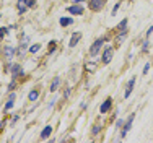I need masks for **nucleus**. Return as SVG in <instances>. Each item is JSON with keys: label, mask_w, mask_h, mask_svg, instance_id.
Instances as JSON below:
<instances>
[{"label": "nucleus", "mask_w": 153, "mask_h": 143, "mask_svg": "<svg viewBox=\"0 0 153 143\" xmlns=\"http://www.w3.org/2000/svg\"><path fill=\"white\" fill-rule=\"evenodd\" d=\"M103 42H104V38L96 39V41L93 42V46L90 47V56H91V57H96L98 54H100V49L103 47Z\"/></svg>", "instance_id": "f257e3e1"}, {"label": "nucleus", "mask_w": 153, "mask_h": 143, "mask_svg": "<svg viewBox=\"0 0 153 143\" xmlns=\"http://www.w3.org/2000/svg\"><path fill=\"white\" fill-rule=\"evenodd\" d=\"M134 119H135V114H130L129 117H127V122L124 124V127H122V133H121V137H122V138L126 137V135H127V132L130 130V127H132Z\"/></svg>", "instance_id": "f03ea898"}, {"label": "nucleus", "mask_w": 153, "mask_h": 143, "mask_svg": "<svg viewBox=\"0 0 153 143\" xmlns=\"http://www.w3.org/2000/svg\"><path fill=\"white\" fill-rule=\"evenodd\" d=\"M112 56H114V49L112 47H106L104 49V52H103V64H109V62L112 60Z\"/></svg>", "instance_id": "7ed1b4c3"}, {"label": "nucleus", "mask_w": 153, "mask_h": 143, "mask_svg": "<svg viewBox=\"0 0 153 143\" xmlns=\"http://www.w3.org/2000/svg\"><path fill=\"white\" fill-rule=\"evenodd\" d=\"M104 3H106V0H91V2H90V8H91L93 12H100L104 7Z\"/></svg>", "instance_id": "20e7f679"}, {"label": "nucleus", "mask_w": 153, "mask_h": 143, "mask_svg": "<svg viewBox=\"0 0 153 143\" xmlns=\"http://www.w3.org/2000/svg\"><path fill=\"white\" fill-rule=\"evenodd\" d=\"M18 76H23V68H21V65H12V78L13 80H18Z\"/></svg>", "instance_id": "39448f33"}, {"label": "nucleus", "mask_w": 153, "mask_h": 143, "mask_svg": "<svg viewBox=\"0 0 153 143\" xmlns=\"http://www.w3.org/2000/svg\"><path fill=\"white\" fill-rule=\"evenodd\" d=\"M134 85H135V78H130L129 83H127V86H126V91H124V98H126V99L130 96V93H132V90H134Z\"/></svg>", "instance_id": "423d86ee"}, {"label": "nucleus", "mask_w": 153, "mask_h": 143, "mask_svg": "<svg viewBox=\"0 0 153 143\" xmlns=\"http://www.w3.org/2000/svg\"><path fill=\"white\" fill-rule=\"evenodd\" d=\"M68 13H72V15H83V7H80V5H72V7H68Z\"/></svg>", "instance_id": "0eeeda50"}, {"label": "nucleus", "mask_w": 153, "mask_h": 143, "mask_svg": "<svg viewBox=\"0 0 153 143\" xmlns=\"http://www.w3.org/2000/svg\"><path fill=\"white\" fill-rule=\"evenodd\" d=\"M111 102H112V101H111V98H108V99L104 101L103 104H101V107H100V112H101V114H106L109 109H111Z\"/></svg>", "instance_id": "6e6552de"}, {"label": "nucleus", "mask_w": 153, "mask_h": 143, "mask_svg": "<svg viewBox=\"0 0 153 143\" xmlns=\"http://www.w3.org/2000/svg\"><path fill=\"white\" fill-rule=\"evenodd\" d=\"M80 38H82V33H74V34H72V38H70V42H68V46H70V47H75L76 44H78Z\"/></svg>", "instance_id": "1a4fd4ad"}, {"label": "nucleus", "mask_w": 153, "mask_h": 143, "mask_svg": "<svg viewBox=\"0 0 153 143\" xmlns=\"http://www.w3.org/2000/svg\"><path fill=\"white\" fill-rule=\"evenodd\" d=\"M15 96H16L15 93H12V94H10V99L5 102V107H3V111H5V112H7V111H10V109L13 107V102H15Z\"/></svg>", "instance_id": "9d476101"}, {"label": "nucleus", "mask_w": 153, "mask_h": 143, "mask_svg": "<svg viewBox=\"0 0 153 143\" xmlns=\"http://www.w3.org/2000/svg\"><path fill=\"white\" fill-rule=\"evenodd\" d=\"M59 85H60V78H59V76H56V78L52 80V85H51V93H56L57 88H59Z\"/></svg>", "instance_id": "9b49d317"}, {"label": "nucleus", "mask_w": 153, "mask_h": 143, "mask_svg": "<svg viewBox=\"0 0 153 143\" xmlns=\"http://www.w3.org/2000/svg\"><path fill=\"white\" fill-rule=\"evenodd\" d=\"M16 8H18V12H20V15H21V13H25V12H26L28 5L23 2V0H18V3H16Z\"/></svg>", "instance_id": "f8f14e48"}, {"label": "nucleus", "mask_w": 153, "mask_h": 143, "mask_svg": "<svg viewBox=\"0 0 153 143\" xmlns=\"http://www.w3.org/2000/svg\"><path fill=\"white\" fill-rule=\"evenodd\" d=\"M3 52H5V57L8 59V60L15 56V49H13V47H5V49H3Z\"/></svg>", "instance_id": "ddd939ff"}, {"label": "nucleus", "mask_w": 153, "mask_h": 143, "mask_svg": "<svg viewBox=\"0 0 153 143\" xmlns=\"http://www.w3.org/2000/svg\"><path fill=\"white\" fill-rule=\"evenodd\" d=\"M70 24H74L72 18H60V26H70Z\"/></svg>", "instance_id": "4468645a"}, {"label": "nucleus", "mask_w": 153, "mask_h": 143, "mask_svg": "<svg viewBox=\"0 0 153 143\" xmlns=\"http://www.w3.org/2000/svg\"><path fill=\"white\" fill-rule=\"evenodd\" d=\"M51 132H52V129H51L49 125L44 127V129H42V132H41V138H47V137L51 135Z\"/></svg>", "instance_id": "2eb2a0df"}, {"label": "nucleus", "mask_w": 153, "mask_h": 143, "mask_svg": "<svg viewBox=\"0 0 153 143\" xmlns=\"http://www.w3.org/2000/svg\"><path fill=\"white\" fill-rule=\"evenodd\" d=\"M38 98H39V93H38V91H36V90H33L31 93L28 94V99H30V101H36V99H38Z\"/></svg>", "instance_id": "dca6fc26"}, {"label": "nucleus", "mask_w": 153, "mask_h": 143, "mask_svg": "<svg viewBox=\"0 0 153 143\" xmlns=\"http://www.w3.org/2000/svg\"><path fill=\"white\" fill-rule=\"evenodd\" d=\"M39 49H41V44H34V46L30 47V54H36Z\"/></svg>", "instance_id": "f3484780"}, {"label": "nucleus", "mask_w": 153, "mask_h": 143, "mask_svg": "<svg viewBox=\"0 0 153 143\" xmlns=\"http://www.w3.org/2000/svg\"><path fill=\"white\" fill-rule=\"evenodd\" d=\"M126 26H127V18H126V20H122L121 23L117 24V29H119V31H124V29H126Z\"/></svg>", "instance_id": "a211bd4d"}, {"label": "nucleus", "mask_w": 153, "mask_h": 143, "mask_svg": "<svg viewBox=\"0 0 153 143\" xmlns=\"http://www.w3.org/2000/svg\"><path fill=\"white\" fill-rule=\"evenodd\" d=\"M8 34V28H0V41Z\"/></svg>", "instance_id": "6ab92c4d"}, {"label": "nucleus", "mask_w": 153, "mask_h": 143, "mask_svg": "<svg viewBox=\"0 0 153 143\" xmlns=\"http://www.w3.org/2000/svg\"><path fill=\"white\" fill-rule=\"evenodd\" d=\"M23 2L28 5V8H33V7H34V3H36L34 0H23Z\"/></svg>", "instance_id": "aec40b11"}, {"label": "nucleus", "mask_w": 153, "mask_h": 143, "mask_svg": "<svg viewBox=\"0 0 153 143\" xmlns=\"http://www.w3.org/2000/svg\"><path fill=\"white\" fill-rule=\"evenodd\" d=\"M100 130H101V127H100V125H94L91 133H93V135H98V133H100Z\"/></svg>", "instance_id": "412c9836"}, {"label": "nucleus", "mask_w": 153, "mask_h": 143, "mask_svg": "<svg viewBox=\"0 0 153 143\" xmlns=\"http://www.w3.org/2000/svg\"><path fill=\"white\" fill-rule=\"evenodd\" d=\"M15 85H16V80H13V78H12V83L8 85V91H12L13 88H15Z\"/></svg>", "instance_id": "4be33fe9"}, {"label": "nucleus", "mask_w": 153, "mask_h": 143, "mask_svg": "<svg viewBox=\"0 0 153 143\" xmlns=\"http://www.w3.org/2000/svg\"><path fill=\"white\" fill-rule=\"evenodd\" d=\"M148 70H150V64H147V65L143 67V75H147V73H148Z\"/></svg>", "instance_id": "5701e85b"}, {"label": "nucleus", "mask_w": 153, "mask_h": 143, "mask_svg": "<svg viewBox=\"0 0 153 143\" xmlns=\"http://www.w3.org/2000/svg\"><path fill=\"white\" fill-rule=\"evenodd\" d=\"M142 50H143V52H147V50H148V41L143 42V47H142Z\"/></svg>", "instance_id": "b1692460"}, {"label": "nucleus", "mask_w": 153, "mask_h": 143, "mask_svg": "<svg viewBox=\"0 0 153 143\" xmlns=\"http://www.w3.org/2000/svg\"><path fill=\"white\" fill-rule=\"evenodd\" d=\"M119 5H121V3H116L114 10H112V16H114V15H116V12H117V10H119Z\"/></svg>", "instance_id": "393cba45"}, {"label": "nucleus", "mask_w": 153, "mask_h": 143, "mask_svg": "<svg viewBox=\"0 0 153 143\" xmlns=\"http://www.w3.org/2000/svg\"><path fill=\"white\" fill-rule=\"evenodd\" d=\"M16 120H18V116H15V117H12V125H15V124H16Z\"/></svg>", "instance_id": "a878e982"}, {"label": "nucleus", "mask_w": 153, "mask_h": 143, "mask_svg": "<svg viewBox=\"0 0 153 143\" xmlns=\"http://www.w3.org/2000/svg\"><path fill=\"white\" fill-rule=\"evenodd\" d=\"M152 33H153V24L150 26V29H148V31H147V36H152Z\"/></svg>", "instance_id": "bb28decb"}, {"label": "nucleus", "mask_w": 153, "mask_h": 143, "mask_svg": "<svg viewBox=\"0 0 153 143\" xmlns=\"http://www.w3.org/2000/svg\"><path fill=\"white\" fill-rule=\"evenodd\" d=\"M74 2H85V0H74Z\"/></svg>", "instance_id": "cd10ccee"}]
</instances>
